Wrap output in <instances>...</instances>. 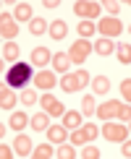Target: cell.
Masks as SVG:
<instances>
[{"instance_id": "cell-12", "label": "cell", "mask_w": 131, "mask_h": 159, "mask_svg": "<svg viewBox=\"0 0 131 159\" xmlns=\"http://www.w3.org/2000/svg\"><path fill=\"white\" fill-rule=\"evenodd\" d=\"M68 63H71V57H68V52H55L52 55V65H55V70H68Z\"/></svg>"}, {"instance_id": "cell-32", "label": "cell", "mask_w": 131, "mask_h": 159, "mask_svg": "<svg viewBox=\"0 0 131 159\" xmlns=\"http://www.w3.org/2000/svg\"><path fill=\"white\" fill-rule=\"evenodd\" d=\"M81 157H84V159H97V157H100V151H97L95 146H87V149L81 151Z\"/></svg>"}, {"instance_id": "cell-1", "label": "cell", "mask_w": 131, "mask_h": 159, "mask_svg": "<svg viewBox=\"0 0 131 159\" xmlns=\"http://www.w3.org/2000/svg\"><path fill=\"white\" fill-rule=\"evenodd\" d=\"M87 84H89V73H87V70L66 73V76H63V81H61V86H63V91H66V94H71V91H79V89H84Z\"/></svg>"}, {"instance_id": "cell-39", "label": "cell", "mask_w": 131, "mask_h": 159, "mask_svg": "<svg viewBox=\"0 0 131 159\" xmlns=\"http://www.w3.org/2000/svg\"><path fill=\"white\" fill-rule=\"evenodd\" d=\"M129 128H131V123H129Z\"/></svg>"}, {"instance_id": "cell-6", "label": "cell", "mask_w": 131, "mask_h": 159, "mask_svg": "<svg viewBox=\"0 0 131 159\" xmlns=\"http://www.w3.org/2000/svg\"><path fill=\"white\" fill-rule=\"evenodd\" d=\"M39 102H42V107H45V112H47V115H66L63 104L58 102V99L52 97V94H45L42 99H39Z\"/></svg>"}, {"instance_id": "cell-34", "label": "cell", "mask_w": 131, "mask_h": 159, "mask_svg": "<svg viewBox=\"0 0 131 159\" xmlns=\"http://www.w3.org/2000/svg\"><path fill=\"white\" fill-rule=\"evenodd\" d=\"M118 117H121L123 123H131V107H121V112H118Z\"/></svg>"}, {"instance_id": "cell-10", "label": "cell", "mask_w": 131, "mask_h": 159, "mask_svg": "<svg viewBox=\"0 0 131 159\" xmlns=\"http://www.w3.org/2000/svg\"><path fill=\"white\" fill-rule=\"evenodd\" d=\"M34 84L39 86V89H52V86H55V76H52L50 70H39L37 78H34Z\"/></svg>"}, {"instance_id": "cell-25", "label": "cell", "mask_w": 131, "mask_h": 159, "mask_svg": "<svg viewBox=\"0 0 131 159\" xmlns=\"http://www.w3.org/2000/svg\"><path fill=\"white\" fill-rule=\"evenodd\" d=\"M16 57H18V47L13 42H8L3 47V60H16Z\"/></svg>"}, {"instance_id": "cell-28", "label": "cell", "mask_w": 131, "mask_h": 159, "mask_svg": "<svg viewBox=\"0 0 131 159\" xmlns=\"http://www.w3.org/2000/svg\"><path fill=\"white\" fill-rule=\"evenodd\" d=\"M21 102L29 107V104H34L37 102V91L34 89H24V94H21Z\"/></svg>"}, {"instance_id": "cell-16", "label": "cell", "mask_w": 131, "mask_h": 159, "mask_svg": "<svg viewBox=\"0 0 131 159\" xmlns=\"http://www.w3.org/2000/svg\"><path fill=\"white\" fill-rule=\"evenodd\" d=\"M47 123H50L47 112H37V115L32 117V128H34V130H45V128H47Z\"/></svg>"}, {"instance_id": "cell-37", "label": "cell", "mask_w": 131, "mask_h": 159, "mask_svg": "<svg viewBox=\"0 0 131 159\" xmlns=\"http://www.w3.org/2000/svg\"><path fill=\"white\" fill-rule=\"evenodd\" d=\"M0 154H3V159H8V157H13V151H11L8 146H3V151H0Z\"/></svg>"}, {"instance_id": "cell-17", "label": "cell", "mask_w": 131, "mask_h": 159, "mask_svg": "<svg viewBox=\"0 0 131 159\" xmlns=\"http://www.w3.org/2000/svg\"><path fill=\"white\" fill-rule=\"evenodd\" d=\"M92 89H95V94H108L110 91V81L105 76H97L95 81H92Z\"/></svg>"}, {"instance_id": "cell-21", "label": "cell", "mask_w": 131, "mask_h": 159, "mask_svg": "<svg viewBox=\"0 0 131 159\" xmlns=\"http://www.w3.org/2000/svg\"><path fill=\"white\" fill-rule=\"evenodd\" d=\"M45 29H47V24H45V18H32V21H29V31H32V34H45Z\"/></svg>"}, {"instance_id": "cell-30", "label": "cell", "mask_w": 131, "mask_h": 159, "mask_svg": "<svg viewBox=\"0 0 131 159\" xmlns=\"http://www.w3.org/2000/svg\"><path fill=\"white\" fill-rule=\"evenodd\" d=\"M121 94L126 102H131V78H126V81H121Z\"/></svg>"}, {"instance_id": "cell-9", "label": "cell", "mask_w": 131, "mask_h": 159, "mask_svg": "<svg viewBox=\"0 0 131 159\" xmlns=\"http://www.w3.org/2000/svg\"><path fill=\"white\" fill-rule=\"evenodd\" d=\"M16 21H13V16H8V13L3 11V39H13L16 37Z\"/></svg>"}, {"instance_id": "cell-20", "label": "cell", "mask_w": 131, "mask_h": 159, "mask_svg": "<svg viewBox=\"0 0 131 159\" xmlns=\"http://www.w3.org/2000/svg\"><path fill=\"white\" fill-rule=\"evenodd\" d=\"M79 123H81V115H79V112H66L63 115V125L66 128H79Z\"/></svg>"}, {"instance_id": "cell-31", "label": "cell", "mask_w": 131, "mask_h": 159, "mask_svg": "<svg viewBox=\"0 0 131 159\" xmlns=\"http://www.w3.org/2000/svg\"><path fill=\"white\" fill-rule=\"evenodd\" d=\"M84 141H89L87 133H84V130H74V136H71V143H84Z\"/></svg>"}, {"instance_id": "cell-23", "label": "cell", "mask_w": 131, "mask_h": 159, "mask_svg": "<svg viewBox=\"0 0 131 159\" xmlns=\"http://www.w3.org/2000/svg\"><path fill=\"white\" fill-rule=\"evenodd\" d=\"M24 125H26V112H13V115H11V128L21 130Z\"/></svg>"}, {"instance_id": "cell-26", "label": "cell", "mask_w": 131, "mask_h": 159, "mask_svg": "<svg viewBox=\"0 0 131 159\" xmlns=\"http://www.w3.org/2000/svg\"><path fill=\"white\" fill-rule=\"evenodd\" d=\"M79 34H81L84 39L92 37V34H95V24H92V21H81V24H79Z\"/></svg>"}, {"instance_id": "cell-38", "label": "cell", "mask_w": 131, "mask_h": 159, "mask_svg": "<svg viewBox=\"0 0 131 159\" xmlns=\"http://www.w3.org/2000/svg\"><path fill=\"white\" fill-rule=\"evenodd\" d=\"M123 157H131V143H123Z\"/></svg>"}, {"instance_id": "cell-13", "label": "cell", "mask_w": 131, "mask_h": 159, "mask_svg": "<svg viewBox=\"0 0 131 159\" xmlns=\"http://www.w3.org/2000/svg\"><path fill=\"white\" fill-rule=\"evenodd\" d=\"M13 151H16L18 157H26V154H29V151H32L29 136H18V138H16V149H13Z\"/></svg>"}, {"instance_id": "cell-4", "label": "cell", "mask_w": 131, "mask_h": 159, "mask_svg": "<svg viewBox=\"0 0 131 159\" xmlns=\"http://www.w3.org/2000/svg\"><path fill=\"white\" fill-rule=\"evenodd\" d=\"M102 136L108 138V141H126V136H129V128H126V125L108 123V125L102 128Z\"/></svg>"}, {"instance_id": "cell-22", "label": "cell", "mask_w": 131, "mask_h": 159, "mask_svg": "<svg viewBox=\"0 0 131 159\" xmlns=\"http://www.w3.org/2000/svg\"><path fill=\"white\" fill-rule=\"evenodd\" d=\"M81 112H84V115H95V112H97V104H95V97H84L81 99Z\"/></svg>"}, {"instance_id": "cell-8", "label": "cell", "mask_w": 131, "mask_h": 159, "mask_svg": "<svg viewBox=\"0 0 131 159\" xmlns=\"http://www.w3.org/2000/svg\"><path fill=\"white\" fill-rule=\"evenodd\" d=\"M118 112H121V104H118V102H113V99H110V102H105V104H100V107H97V115H100L102 120H110V117H115Z\"/></svg>"}, {"instance_id": "cell-5", "label": "cell", "mask_w": 131, "mask_h": 159, "mask_svg": "<svg viewBox=\"0 0 131 159\" xmlns=\"http://www.w3.org/2000/svg\"><path fill=\"white\" fill-rule=\"evenodd\" d=\"M74 11H76V16H81V18H97L100 16V3H76Z\"/></svg>"}, {"instance_id": "cell-29", "label": "cell", "mask_w": 131, "mask_h": 159, "mask_svg": "<svg viewBox=\"0 0 131 159\" xmlns=\"http://www.w3.org/2000/svg\"><path fill=\"white\" fill-rule=\"evenodd\" d=\"M34 157H37V159L52 157V149H50V143H42V146H37V149H34Z\"/></svg>"}, {"instance_id": "cell-11", "label": "cell", "mask_w": 131, "mask_h": 159, "mask_svg": "<svg viewBox=\"0 0 131 159\" xmlns=\"http://www.w3.org/2000/svg\"><path fill=\"white\" fill-rule=\"evenodd\" d=\"M32 60H34V65H45L47 60H52V52L47 47H34L32 50Z\"/></svg>"}, {"instance_id": "cell-36", "label": "cell", "mask_w": 131, "mask_h": 159, "mask_svg": "<svg viewBox=\"0 0 131 159\" xmlns=\"http://www.w3.org/2000/svg\"><path fill=\"white\" fill-rule=\"evenodd\" d=\"M118 8H121V3H108V11H110V13H115Z\"/></svg>"}, {"instance_id": "cell-35", "label": "cell", "mask_w": 131, "mask_h": 159, "mask_svg": "<svg viewBox=\"0 0 131 159\" xmlns=\"http://www.w3.org/2000/svg\"><path fill=\"white\" fill-rule=\"evenodd\" d=\"M84 133H87V138L92 141V138L97 136V128H95V125H87V128H84Z\"/></svg>"}, {"instance_id": "cell-2", "label": "cell", "mask_w": 131, "mask_h": 159, "mask_svg": "<svg viewBox=\"0 0 131 159\" xmlns=\"http://www.w3.org/2000/svg\"><path fill=\"white\" fill-rule=\"evenodd\" d=\"M5 78H8V84L16 86V89H18V86H26V81L32 78V68H29L26 63H16V65L8 70V76H5Z\"/></svg>"}, {"instance_id": "cell-24", "label": "cell", "mask_w": 131, "mask_h": 159, "mask_svg": "<svg viewBox=\"0 0 131 159\" xmlns=\"http://www.w3.org/2000/svg\"><path fill=\"white\" fill-rule=\"evenodd\" d=\"M0 104H3V110H11L13 104H16V94L3 89V94H0Z\"/></svg>"}, {"instance_id": "cell-33", "label": "cell", "mask_w": 131, "mask_h": 159, "mask_svg": "<svg viewBox=\"0 0 131 159\" xmlns=\"http://www.w3.org/2000/svg\"><path fill=\"white\" fill-rule=\"evenodd\" d=\"M58 157H61V159H74V149H71V146H61Z\"/></svg>"}, {"instance_id": "cell-14", "label": "cell", "mask_w": 131, "mask_h": 159, "mask_svg": "<svg viewBox=\"0 0 131 159\" xmlns=\"http://www.w3.org/2000/svg\"><path fill=\"white\" fill-rule=\"evenodd\" d=\"M66 34H68L66 21H55V24L50 26V37H52V39H66Z\"/></svg>"}, {"instance_id": "cell-15", "label": "cell", "mask_w": 131, "mask_h": 159, "mask_svg": "<svg viewBox=\"0 0 131 159\" xmlns=\"http://www.w3.org/2000/svg\"><path fill=\"white\" fill-rule=\"evenodd\" d=\"M47 138L52 143H63L66 141V125H55V128L47 130Z\"/></svg>"}, {"instance_id": "cell-19", "label": "cell", "mask_w": 131, "mask_h": 159, "mask_svg": "<svg viewBox=\"0 0 131 159\" xmlns=\"http://www.w3.org/2000/svg\"><path fill=\"white\" fill-rule=\"evenodd\" d=\"M32 18V5L29 3H18L16 5V21H26Z\"/></svg>"}, {"instance_id": "cell-3", "label": "cell", "mask_w": 131, "mask_h": 159, "mask_svg": "<svg viewBox=\"0 0 131 159\" xmlns=\"http://www.w3.org/2000/svg\"><path fill=\"white\" fill-rule=\"evenodd\" d=\"M68 57H71V63H84L89 57V39H76L68 47Z\"/></svg>"}, {"instance_id": "cell-18", "label": "cell", "mask_w": 131, "mask_h": 159, "mask_svg": "<svg viewBox=\"0 0 131 159\" xmlns=\"http://www.w3.org/2000/svg\"><path fill=\"white\" fill-rule=\"evenodd\" d=\"M95 50L100 52V55H110V52L115 50V44H113V39H108V37H105V39H100V42L95 44Z\"/></svg>"}, {"instance_id": "cell-27", "label": "cell", "mask_w": 131, "mask_h": 159, "mask_svg": "<svg viewBox=\"0 0 131 159\" xmlns=\"http://www.w3.org/2000/svg\"><path fill=\"white\" fill-rule=\"evenodd\" d=\"M118 60L131 63V44H121V47H118Z\"/></svg>"}, {"instance_id": "cell-7", "label": "cell", "mask_w": 131, "mask_h": 159, "mask_svg": "<svg viewBox=\"0 0 131 159\" xmlns=\"http://www.w3.org/2000/svg\"><path fill=\"white\" fill-rule=\"evenodd\" d=\"M121 29H123V26H121L118 18H102V21H100V31H102L108 39H110V37H118V34H121Z\"/></svg>"}]
</instances>
